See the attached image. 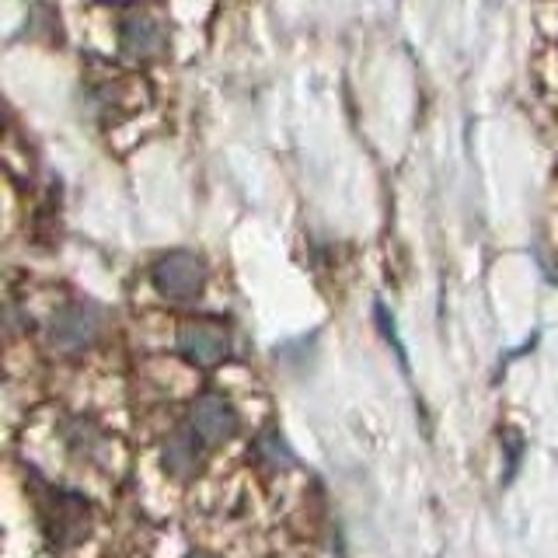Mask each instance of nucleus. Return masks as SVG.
I'll use <instances>...</instances> for the list:
<instances>
[{
    "mask_svg": "<svg viewBox=\"0 0 558 558\" xmlns=\"http://www.w3.org/2000/svg\"><path fill=\"white\" fill-rule=\"evenodd\" d=\"M168 52V22L154 4H130L119 14V57L140 66Z\"/></svg>",
    "mask_w": 558,
    "mask_h": 558,
    "instance_id": "nucleus-1",
    "label": "nucleus"
},
{
    "mask_svg": "<svg viewBox=\"0 0 558 558\" xmlns=\"http://www.w3.org/2000/svg\"><path fill=\"white\" fill-rule=\"evenodd\" d=\"M87 520H92V506L70 488H43L39 496V523L43 534L52 545V551L74 548L87 534Z\"/></svg>",
    "mask_w": 558,
    "mask_h": 558,
    "instance_id": "nucleus-2",
    "label": "nucleus"
},
{
    "mask_svg": "<svg viewBox=\"0 0 558 558\" xmlns=\"http://www.w3.org/2000/svg\"><path fill=\"white\" fill-rule=\"evenodd\" d=\"M154 290L174 304H189L206 290V262L196 252H168L150 266Z\"/></svg>",
    "mask_w": 558,
    "mask_h": 558,
    "instance_id": "nucleus-3",
    "label": "nucleus"
},
{
    "mask_svg": "<svg viewBox=\"0 0 558 558\" xmlns=\"http://www.w3.org/2000/svg\"><path fill=\"white\" fill-rule=\"evenodd\" d=\"M98 331H101V311L92 301H70L52 314L49 342L63 349V353H77V349L98 339Z\"/></svg>",
    "mask_w": 558,
    "mask_h": 558,
    "instance_id": "nucleus-4",
    "label": "nucleus"
},
{
    "mask_svg": "<svg viewBox=\"0 0 558 558\" xmlns=\"http://www.w3.org/2000/svg\"><path fill=\"white\" fill-rule=\"evenodd\" d=\"M179 353L209 371V366H217L227 360L231 353V331H227L220 322H209V318H189L182 322L179 328Z\"/></svg>",
    "mask_w": 558,
    "mask_h": 558,
    "instance_id": "nucleus-5",
    "label": "nucleus"
},
{
    "mask_svg": "<svg viewBox=\"0 0 558 558\" xmlns=\"http://www.w3.org/2000/svg\"><path fill=\"white\" fill-rule=\"evenodd\" d=\"M189 426L199 433V440L206 444H223L241 429L238 409L223 395H199L189 409Z\"/></svg>",
    "mask_w": 558,
    "mask_h": 558,
    "instance_id": "nucleus-6",
    "label": "nucleus"
},
{
    "mask_svg": "<svg viewBox=\"0 0 558 558\" xmlns=\"http://www.w3.org/2000/svg\"><path fill=\"white\" fill-rule=\"evenodd\" d=\"M196 436H199V433L192 429V426L168 436V444H165V450H161V464H165L168 475H174V478H192V475L199 471L203 447H199Z\"/></svg>",
    "mask_w": 558,
    "mask_h": 558,
    "instance_id": "nucleus-7",
    "label": "nucleus"
},
{
    "mask_svg": "<svg viewBox=\"0 0 558 558\" xmlns=\"http://www.w3.org/2000/svg\"><path fill=\"white\" fill-rule=\"evenodd\" d=\"M255 453H258V461L269 464V468H290L293 464V450H290V444L283 440V433H279V429L262 433L255 440Z\"/></svg>",
    "mask_w": 558,
    "mask_h": 558,
    "instance_id": "nucleus-8",
    "label": "nucleus"
},
{
    "mask_svg": "<svg viewBox=\"0 0 558 558\" xmlns=\"http://www.w3.org/2000/svg\"><path fill=\"white\" fill-rule=\"evenodd\" d=\"M98 440H101V436L92 426V418H74L70 429H66V444L74 453H92V444H98Z\"/></svg>",
    "mask_w": 558,
    "mask_h": 558,
    "instance_id": "nucleus-9",
    "label": "nucleus"
},
{
    "mask_svg": "<svg viewBox=\"0 0 558 558\" xmlns=\"http://www.w3.org/2000/svg\"><path fill=\"white\" fill-rule=\"evenodd\" d=\"M189 558H217V555H206V551H192Z\"/></svg>",
    "mask_w": 558,
    "mask_h": 558,
    "instance_id": "nucleus-10",
    "label": "nucleus"
}]
</instances>
